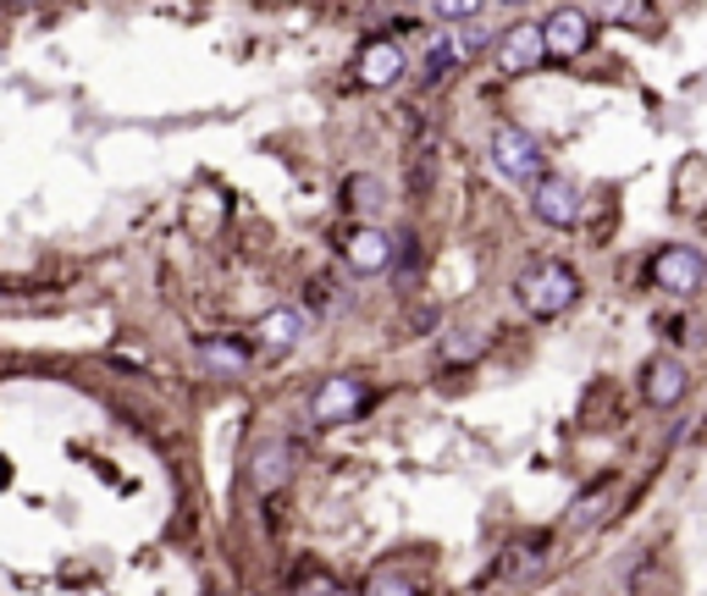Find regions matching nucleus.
Segmentation results:
<instances>
[{"instance_id": "12", "label": "nucleus", "mask_w": 707, "mask_h": 596, "mask_svg": "<svg viewBox=\"0 0 707 596\" xmlns=\"http://www.w3.org/2000/svg\"><path fill=\"white\" fill-rule=\"evenodd\" d=\"M200 360L211 365V370H243L249 365V349L238 343V337H200Z\"/></svg>"}, {"instance_id": "2", "label": "nucleus", "mask_w": 707, "mask_h": 596, "mask_svg": "<svg viewBox=\"0 0 707 596\" xmlns=\"http://www.w3.org/2000/svg\"><path fill=\"white\" fill-rule=\"evenodd\" d=\"M492 166L508 183H525V188H537L548 178L542 172V149H537V138H530L525 127H498L492 133Z\"/></svg>"}, {"instance_id": "21", "label": "nucleus", "mask_w": 707, "mask_h": 596, "mask_svg": "<svg viewBox=\"0 0 707 596\" xmlns=\"http://www.w3.org/2000/svg\"><path fill=\"white\" fill-rule=\"evenodd\" d=\"M602 17H608V23H647L652 12H647V7H602Z\"/></svg>"}, {"instance_id": "15", "label": "nucleus", "mask_w": 707, "mask_h": 596, "mask_svg": "<svg viewBox=\"0 0 707 596\" xmlns=\"http://www.w3.org/2000/svg\"><path fill=\"white\" fill-rule=\"evenodd\" d=\"M382 199H387V194H382V183H376V178H366V172L343 183V205H348V210H376Z\"/></svg>"}, {"instance_id": "5", "label": "nucleus", "mask_w": 707, "mask_h": 596, "mask_svg": "<svg viewBox=\"0 0 707 596\" xmlns=\"http://www.w3.org/2000/svg\"><path fill=\"white\" fill-rule=\"evenodd\" d=\"M586 45H591V17H586V12L559 7V12L542 23V50H548V61H575V56H586Z\"/></svg>"}, {"instance_id": "11", "label": "nucleus", "mask_w": 707, "mask_h": 596, "mask_svg": "<svg viewBox=\"0 0 707 596\" xmlns=\"http://www.w3.org/2000/svg\"><path fill=\"white\" fill-rule=\"evenodd\" d=\"M288 470H293V448H288V442H265V448H254V459H249V486H254V491H277V486L288 481Z\"/></svg>"}, {"instance_id": "6", "label": "nucleus", "mask_w": 707, "mask_h": 596, "mask_svg": "<svg viewBox=\"0 0 707 596\" xmlns=\"http://www.w3.org/2000/svg\"><path fill=\"white\" fill-rule=\"evenodd\" d=\"M642 398H647L652 409H674V403L685 398V365H680L674 354H652V360L642 365Z\"/></svg>"}, {"instance_id": "9", "label": "nucleus", "mask_w": 707, "mask_h": 596, "mask_svg": "<svg viewBox=\"0 0 707 596\" xmlns=\"http://www.w3.org/2000/svg\"><path fill=\"white\" fill-rule=\"evenodd\" d=\"M343 260H348L354 271H387V266H393V243H387V232H376V227H354V232L343 238Z\"/></svg>"}, {"instance_id": "18", "label": "nucleus", "mask_w": 707, "mask_h": 596, "mask_svg": "<svg viewBox=\"0 0 707 596\" xmlns=\"http://www.w3.org/2000/svg\"><path fill=\"white\" fill-rule=\"evenodd\" d=\"M487 39H492V28L470 17V28H454V39H448V50H454V61H470V56H476V50H481Z\"/></svg>"}, {"instance_id": "3", "label": "nucleus", "mask_w": 707, "mask_h": 596, "mask_svg": "<svg viewBox=\"0 0 707 596\" xmlns=\"http://www.w3.org/2000/svg\"><path fill=\"white\" fill-rule=\"evenodd\" d=\"M647 277H652L663 293H696L702 277H707V260H702V248H691V243H669V248L652 254Z\"/></svg>"}, {"instance_id": "4", "label": "nucleus", "mask_w": 707, "mask_h": 596, "mask_svg": "<svg viewBox=\"0 0 707 596\" xmlns=\"http://www.w3.org/2000/svg\"><path fill=\"white\" fill-rule=\"evenodd\" d=\"M366 403H371V387H366L360 376H332V381L315 387L310 414H315L321 425H343V419H354V414H366Z\"/></svg>"}, {"instance_id": "19", "label": "nucleus", "mask_w": 707, "mask_h": 596, "mask_svg": "<svg viewBox=\"0 0 707 596\" xmlns=\"http://www.w3.org/2000/svg\"><path fill=\"white\" fill-rule=\"evenodd\" d=\"M293 596H343V585L326 569H299L293 574Z\"/></svg>"}, {"instance_id": "7", "label": "nucleus", "mask_w": 707, "mask_h": 596, "mask_svg": "<svg viewBox=\"0 0 707 596\" xmlns=\"http://www.w3.org/2000/svg\"><path fill=\"white\" fill-rule=\"evenodd\" d=\"M530 210H537V221H548V227H575L580 221V194L564 178H542L537 188H530Z\"/></svg>"}, {"instance_id": "1", "label": "nucleus", "mask_w": 707, "mask_h": 596, "mask_svg": "<svg viewBox=\"0 0 707 596\" xmlns=\"http://www.w3.org/2000/svg\"><path fill=\"white\" fill-rule=\"evenodd\" d=\"M514 299H519L525 315L553 320V315L575 309V299H580V277H575L564 260H537V266H525V271H519Z\"/></svg>"}, {"instance_id": "20", "label": "nucleus", "mask_w": 707, "mask_h": 596, "mask_svg": "<svg viewBox=\"0 0 707 596\" xmlns=\"http://www.w3.org/2000/svg\"><path fill=\"white\" fill-rule=\"evenodd\" d=\"M459 61H454V50L448 45H431V56H426V72H420V83H426V89H436V83L442 77H448Z\"/></svg>"}, {"instance_id": "16", "label": "nucleus", "mask_w": 707, "mask_h": 596, "mask_svg": "<svg viewBox=\"0 0 707 596\" xmlns=\"http://www.w3.org/2000/svg\"><path fill=\"white\" fill-rule=\"evenodd\" d=\"M602 514H608V491H602V486L570 502V525H575V531H591V525H597Z\"/></svg>"}, {"instance_id": "8", "label": "nucleus", "mask_w": 707, "mask_h": 596, "mask_svg": "<svg viewBox=\"0 0 707 596\" xmlns=\"http://www.w3.org/2000/svg\"><path fill=\"white\" fill-rule=\"evenodd\" d=\"M548 61V50H542V23H514L508 34H503V45H498V66L503 72H537Z\"/></svg>"}, {"instance_id": "17", "label": "nucleus", "mask_w": 707, "mask_h": 596, "mask_svg": "<svg viewBox=\"0 0 707 596\" xmlns=\"http://www.w3.org/2000/svg\"><path fill=\"white\" fill-rule=\"evenodd\" d=\"M481 354H487V337H476V331H454L448 343H442V360H448V365H470Z\"/></svg>"}, {"instance_id": "22", "label": "nucleus", "mask_w": 707, "mask_h": 596, "mask_svg": "<svg viewBox=\"0 0 707 596\" xmlns=\"http://www.w3.org/2000/svg\"><path fill=\"white\" fill-rule=\"evenodd\" d=\"M205 596H227V591H205Z\"/></svg>"}, {"instance_id": "10", "label": "nucleus", "mask_w": 707, "mask_h": 596, "mask_svg": "<svg viewBox=\"0 0 707 596\" xmlns=\"http://www.w3.org/2000/svg\"><path fill=\"white\" fill-rule=\"evenodd\" d=\"M354 72H360V83H371V89H387V83H398V72H404L398 39H371V45L360 50V61H354Z\"/></svg>"}, {"instance_id": "14", "label": "nucleus", "mask_w": 707, "mask_h": 596, "mask_svg": "<svg viewBox=\"0 0 707 596\" xmlns=\"http://www.w3.org/2000/svg\"><path fill=\"white\" fill-rule=\"evenodd\" d=\"M360 596H420V585H415L409 569H376V574L366 580Z\"/></svg>"}, {"instance_id": "13", "label": "nucleus", "mask_w": 707, "mask_h": 596, "mask_svg": "<svg viewBox=\"0 0 707 596\" xmlns=\"http://www.w3.org/2000/svg\"><path fill=\"white\" fill-rule=\"evenodd\" d=\"M299 331H304V315H299V309H272V315L260 320V337H265L272 349H293Z\"/></svg>"}]
</instances>
